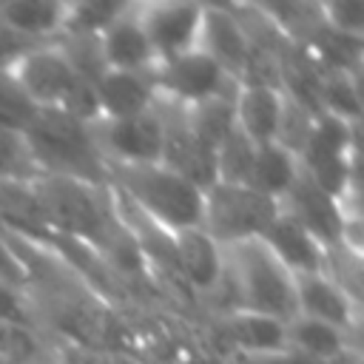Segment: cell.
<instances>
[{
  "label": "cell",
  "instance_id": "cell-1",
  "mask_svg": "<svg viewBox=\"0 0 364 364\" xmlns=\"http://www.w3.org/2000/svg\"><path fill=\"white\" fill-rule=\"evenodd\" d=\"M225 313H259L279 321L296 318V276L276 259L262 239H247L222 247V282Z\"/></svg>",
  "mask_w": 364,
  "mask_h": 364
},
{
  "label": "cell",
  "instance_id": "cell-2",
  "mask_svg": "<svg viewBox=\"0 0 364 364\" xmlns=\"http://www.w3.org/2000/svg\"><path fill=\"white\" fill-rule=\"evenodd\" d=\"M34 191L46 210V219L57 236L74 239L102 259L122 233V222L114 210L108 185H91L68 176H37Z\"/></svg>",
  "mask_w": 364,
  "mask_h": 364
},
{
  "label": "cell",
  "instance_id": "cell-3",
  "mask_svg": "<svg viewBox=\"0 0 364 364\" xmlns=\"http://www.w3.org/2000/svg\"><path fill=\"white\" fill-rule=\"evenodd\" d=\"M108 185L165 233L202 228L205 191L179 176L176 171L165 168L162 162L111 165Z\"/></svg>",
  "mask_w": 364,
  "mask_h": 364
},
{
  "label": "cell",
  "instance_id": "cell-4",
  "mask_svg": "<svg viewBox=\"0 0 364 364\" xmlns=\"http://www.w3.org/2000/svg\"><path fill=\"white\" fill-rule=\"evenodd\" d=\"M9 71L40 111L68 114L88 125L100 119L94 85L68 63L57 43H40L28 48Z\"/></svg>",
  "mask_w": 364,
  "mask_h": 364
},
{
  "label": "cell",
  "instance_id": "cell-5",
  "mask_svg": "<svg viewBox=\"0 0 364 364\" xmlns=\"http://www.w3.org/2000/svg\"><path fill=\"white\" fill-rule=\"evenodd\" d=\"M23 136L40 173L108 185V165L94 145L88 122L57 111H40Z\"/></svg>",
  "mask_w": 364,
  "mask_h": 364
},
{
  "label": "cell",
  "instance_id": "cell-6",
  "mask_svg": "<svg viewBox=\"0 0 364 364\" xmlns=\"http://www.w3.org/2000/svg\"><path fill=\"white\" fill-rule=\"evenodd\" d=\"M282 205L262 196L247 185L213 182L205 191L202 230L219 245H236L247 239H262L267 225L279 216Z\"/></svg>",
  "mask_w": 364,
  "mask_h": 364
},
{
  "label": "cell",
  "instance_id": "cell-7",
  "mask_svg": "<svg viewBox=\"0 0 364 364\" xmlns=\"http://www.w3.org/2000/svg\"><path fill=\"white\" fill-rule=\"evenodd\" d=\"M151 80H154L156 100H165L179 108H191V105H199L216 97H230L239 88V82L228 77L199 48L182 57L156 63V68L151 71Z\"/></svg>",
  "mask_w": 364,
  "mask_h": 364
},
{
  "label": "cell",
  "instance_id": "cell-8",
  "mask_svg": "<svg viewBox=\"0 0 364 364\" xmlns=\"http://www.w3.org/2000/svg\"><path fill=\"white\" fill-rule=\"evenodd\" d=\"M134 17L142 26L148 46L156 57V63L182 57L199 46L202 3H182V0H154V3H131Z\"/></svg>",
  "mask_w": 364,
  "mask_h": 364
},
{
  "label": "cell",
  "instance_id": "cell-9",
  "mask_svg": "<svg viewBox=\"0 0 364 364\" xmlns=\"http://www.w3.org/2000/svg\"><path fill=\"white\" fill-rule=\"evenodd\" d=\"M94 145L102 162L111 165H151L162 156V122L154 111L125 117V119H94Z\"/></svg>",
  "mask_w": 364,
  "mask_h": 364
},
{
  "label": "cell",
  "instance_id": "cell-10",
  "mask_svg": "<svg viewBox=\"0 0 364 364\" xmlns=\"http://www.w3.org/2000/svg\"><path fill=\"white\" fill-rule=\"evenodd\" d=\"M296 316L333 324L350 336H358L361 301L353 299L333 276L324 270L296 276Z\"/></svg>",
  "mask_w": 364,
  "mask_h": 364
},
{
  "label": "cell",
  "instance_id": "cell-11",
  "mask_svg": "<svg viewBox=\"0 0 364 364\" xmlns=\"http://www.w3.org/2000/svg\"><path fill=\"white\" fill-rule=\"evenodd\" d=\"M97 48L105 71H131L151 74L156 68V57L148 46L142 26L134 17V6L125 3L97 34Z\"/></svg>",
  "mask_w": 364,
  "mask_h": 364
},
{
  "label": "cell",
  "instance_id": "cell-12",
  "mask_svg": "<svg viewBox=\"0 0 364 364\" xmlns=\"http://www.w3.org/2000/svg\"><path fill=\"white\" fill-rule=\"evenodd\" d=\"M196 48L202 54H208L236 82L242 80V74L253 57V46H250V40H247V34H245V28H242V23L230 6H205Z\"/></svg>",
  "mask_w": 364,
  "mask_h": 364
},
{
  "label": "cell",
  "instance_id": "cell-13",
  "mask_svg": "<svg viewBox=\"0 0 364 364\" xmlns=\"http://www.w3.org/2000/svg\"><path fill=\"white\" fill-rule=\"evenodd\" d=\"M171 242H173V273L191 290L216 296L222 282V247L202 228L171 233Z\"/></svg>",
  "mask_w": 364,
  "mask_h": 364
},
{
  "label": "cell",
  "instance_id": "cell-14",
  "mask_svg": "<svg viewBox=\"0 0 364 364\" xmlns=\"http://www.w3.org/2000/svg\"><path fill=\"white\" fill-rule=\"evenodd\" d=\"M262 242L276 253V259H279L293 276L324 270L327 247H324L301 222H296L284 208H282L279 216L267 225V230L262 233Z\"/></svg>",
  "mask_w": 364,
  "mask_h": 364
},
{
  "label": "cell",
  "instance_id": "cell-15",
  "mask_svg": "<svg viewBox=\"0 0 364 364\" xmlns=\"http://www.w3.org/2000/svg\"><path fill=\"white\" fill-rule=\"evenodd\" d=\"M222 327L228 341L247 355L250 361H267V358H282L290 353L287 347V321L259 316V313H242L230 310L222 313Z\"/></svg>",
  "mask_w": 364,
  "mask_h": 364
},
{
  "label": "cell",
  "instance_id": "cell-16",
  "mask_svg": "<svg viewBox=\"0 0 364 364\" xmlns=\"http://www.w3.org/2000/svg\"><path fill=\"white\" fill-rule=\"evenodd\" d=\"M284 111V91L270 85H239L233 94L236 131L247 136L256 148L276 142L279 122Z\"/></svg>",
  "mask_w": 364,
  "mask_h": 364
},
{
  "label": "cell",
  "instance_id": "cell-17",
  "mask_svg": "<svg viewBox=\"0 0 364 364\" xmlns=\"http://www.w3.org/2000/svg\"><path fill=\"white\" fill-rule=\"evenodd\" d=\"M94 94L100 105V119H125V117L154 111L156 105L151 74L102 71L94 80Z\"/></svg>",
  "mask_w": 364,
  "mask_h": 364
},
{
  "label": "cell",
  "instance_id": "cell-18",
  "mask_svg": "<svg viewBox=\"0 0 364 364\" xmlns=\"http://www.w3.org/2000/svg\"><path fill=\"white\" fill-rule=\"evenodd\" d=\"M68 3L51 0H11L0 3V23L28 43H54L65 31Z\"/></svg>",
  "mask_w": 364,
  "mask_h": 364
},
{
  "label": "cell",
  "instance_id": "cell-19",
  "mask_svg": "<svg viewBox=\"0 0 364 364\" xmlns=\"http://www.w3.org/2000/svg\"><path fill=\"white\" fill-rule=\"evenodd\" d=\"M287 347L293 355H299L310 364H333L341 355L358 350L355 336H350L333 324L304 318V316H296L287 321Z\"/></svg>",
  "mask_w": 364,
  "mask_h": 364
},
{
  "label": "cell",
  "instance_id": "cell-20",
  "mask_svg": "<svg viewBox=\"0 0 364 364\" xmlns=\"http://www.w3.org/2000/svg\"><path fill=\"white\" fill-rule=\"evenodd\" d=\"M299 173H301V165H299L296 154H290L279 142L259 145L256 148V159H253V171H250V179H247V188H253L262 196H267V199L282 205V199L296 185Z\"/></svg>",
  "mask_w": 364,
  "mask_h": 364
},
{
  "label": "cell",
  "instance_id": "cell-21",
  "mask_svg": "<svg viewBox=\"0 0 364 364\" xmlns=\"http://www.w3.org/2000/svg\"><path fill=\"white\" fill-rule=\"evenodd\" d=\"M0 364H57V341L43 327L0 321Z\"/></svg>",
  "mask_w": 364,
  "mask_h": 364
},
{
  "label": "cell",
  "instance_id": "cell-22",
  "mask_svg": "<svg viewBox=\"0 0 364 364\" xmlns=\"http://www.w3.org/2000/svg\"><path fill=\"white\" fill-rule=\"evenodd\" d=\"M316 111L324 117H333L347 125H358L361 119V91L358 77L344 71H327L318 68L316 80Z\"/></svg>",
  "mask_w": 364,
  "mask_h": 364
},
{
  "label": "cell",
  "instance_id": "cell-23",
  "mask_svg": "<svg viewBox=\"0 0 364 364\" xmlns=\"http://www.w3.org/2000/svg\"><path fill=\"white\" fill-rule=\"evenodd\" d=\"M182 111H185L188 128L208 148H213V151L236 128V119H233V94L230 97H216V100H208V102H199V105H191V108H182Z\"/></svg>",
  "mask_w": 364,
  "mask_h": 364
},
{
  "label": "cell",
  "instance_id": "cell-24",
  "mask_svg": "<svg viewBox=\"0 0 364 364\" xmlns=\"http://www.w3.org/2000/svg\"><path fill=\"white\" fill-rule=\"evenodd\" d=\"M253 159H256V145L233 128L228 134V139L216 148V182L247 185L250 171H253Z\"/></svg>",
  "mask_w": 364,
  "mask_h": 364
},
{
  "label": "cell",
  "instance_id": "cell-25",
  "mask_svg": "<svg viewBox=\"0 0 364 364\" xmlns=\"http://www.w3.org/2000/svg\"><path fill=\"white\" fill-rule=\"evenodd\" d=\"M37 114L40 108L26 97L20 82L11 77V71L0 68V131L26 134L34 125Z\"/></svg>",
  "mask_w": 364,
  "mask_h": 364
},
{
  "label": "cell",
  "instance_id": "cell-26",
  "mask_svg": "<svg viewBox=\"0 0 364 364\" xmlns=\"http://www.w3.org/2000/svg\"><path fill=\"white\" fill-rule=\"evenodd\" d=\"M40 173L26 136L0 131V182H34Z\"/></svg>",
  "mask_w": 364,
  "mask_h": 364
},
{
  "label": "cell",
  "instance_id": "cell-27",
  "mask_svg": "<svg viewBox=\"0 0 364 364\" xmlns=\"http://www.w3.org/2000/svg\"><path fill=\"white\" fill-rule=\"evenodd\" d=\"M318 17L327 28L361 37L364 40V0H336V3H318Z\"/></svg>",
  "mask_w": 364,
  "mask_h": 364
}]
</instances>
